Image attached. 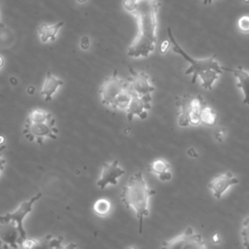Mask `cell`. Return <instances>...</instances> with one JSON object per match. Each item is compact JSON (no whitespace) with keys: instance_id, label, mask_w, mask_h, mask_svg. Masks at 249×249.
Here are the masks:
<instances>
[{"instance_id":"1","label":"cell","mask_w":249,"mask_h":249,"mask_svg":"<svg viewBox=\"0 0 249 249\" xmlns=\"http://www.w3.org/2000/svg\"><path fill=\"white\" fill-rule=\"evenodd\" d=\"M123 7L136 18L138 23V32L127 49V55L132 58L149 56L157 45L159 1L124 0Z\"/></svg>"},{"instance_id":"2","label":"cell","mask_w":249,"mask_h":249,"mask_svg":"<svg viewBox=\"0 0 249 249\" xmlns=\"http://www.w3.org/2000/svg\"><path fill=\"white\" fill-rule=\"evenodd\" d=\"M167 34L172 46V51L182 56L189 63V67L186 69L185 74L192 76L193 84L196 83V80H199L200 85L203 89L211 90L215 82L219 79L223 72L229 69L225 68L219 63V61L216 59L215 54L205 58L192 57L177 43L169 27L167 28Z\"/></svg>"},{"instance_id":"3","label":"cell","mask_w":249,"mask_h":249,"mask_svg":"<svg viewBox=\"0 0 249 249\" xmlns=\"http://www.w3.org/2000/svg\"><path fill=\"white\" fill-rule=\"evenodd\" d=\"M154 193L149 188L142 171L133 173L123 189L121 198L127 208L134 211L138 219L139 233L142 232L144 219L149 216V200Z\"/></svg>"},{"instance_id":"4","label":"cell","mask_w":249,"mask_h":249,"mask_svg":"<svg viewBox=\"0 0 249 249\" xmlns=\"http://www.w3.org/2000/svg\"><path fill=\"white\" fill-rule=\"evenodd\" d=\"M22 132L25 139L29 142L42 144L46 138L55 140L58 128L55 125L53 116L50 112L41 108H35L28 113Z\"/></svg>"},{"instance_id":"5","label":"cell","mask_w":249,"mask_h":249,"mask_svg":"<svg viewBox=\"0 0 249 249\" xmlns=\"http://www.w3.org/2000/svg\"><path fill=\"white\" fill-rule=\"evenodd\" d=\"M206 103L200 95H183L176 101L178 109L177 124L179 126L198 125L201 110Z\"/></svg>"},{"instance_id":"6","label":"cell","mask_w":249,"mask_h":249,"mask_svg":"<svg viewBox=\"0 0 249 249\" xmlns=\"http://www.w3.org/2000/svg\"><path fill=\"white\" fill-rule=\"evenodd\" d=\"M162 248H207L202 235L196 232L192 227H187L180 234L165 240L161 244Z\"/></svg>"},{"instance_id":"7","label":"cell","mask_w":249,"mask_h":249,"mask_svg":"<svg viewBox=\"0 0 249 249\" xmlns=\"http://www.w3.org/2000/svg\"><path fill=\"white\" fill-rule=\"evenodd\" d=\"M127 87L126 80H124L122 77L118 75L117 71H114L101 85L99 93L101 103L111 108L115 99L119 96V94Z\"/></svg>"},{"instance_id":"8","label":"cell","mask_w":249,"mask_h":249,"mask_svg":"<svg viewBox=\"0 0 249 249\" xmlns=\"http://www.w3.org/2000/svg\"><path fill=\"white\" fill-rule=\"evenodd\" d=\"M26 237L15 221L0 219V244L5 247L18 248Z\"/></svg>"},{"instance_id":"9","label":"cell","mask_w":249,"mask_h":249,"mask_svg":"<svg viewBox=\"0 0 249 249\" xmlns=\"http://www.w3.org/2000/svg\"><path fill=\"white\" fill-rule=\"evenodd\" d=\"M129 90L137 95L152 97L155 86L150 76L145 72H136L130 68V77L126 80Z\"/></svg>"},{"instance_id":"10","label":"cell","mask_w":249,"mask_h":249,"mask_svg":"<svg viewBox=\"0 0 249 249\" xmlns=\"http://www.w3.org/2000/svg\"><path fill=\"white\" fill-rule=\"evenodd\" d=\"M42 196V194L41 193H38L36 195H34L33 196H31L29 199H26L24 201H22L14 211L12 212H7L3 215H0V219H5V220H13L15 221L20 231L22 232V234L24 236H27L26 234V231L24 230V227H23V220L25 219V217L31 212L32 210V206L33 204L38 200L40 199Z\"/></svg>"},{"instance_id":"11","label":"cell","mask_w":249,"mask_h":249,"mask_svg":"<svg viewBox=\"0 0 249 249\" xmlns=\"http://www.w3.org/2000/svg\"><path fill=\"white\" fill-rule=\"evenodd\" d=\"M125 173L124 169L122 168L119 164L118 160H111L109 162H105L102 165L101 172L99 175V178L97 179L96 185L101 190L105 189L108 185H117L118 180L120 177H122Z\"/></svg>"},{"instance_id":"12","label":"cell","mask_w":249,"mask_h":249,"mask_svg":"<svg viewBox=\"0 0 249 249\" xmlns=\"http://www.w3.org/2000/svg\"><path fill=\"white\" fill-rule=\"evenodd\" d=\"M152 107V97H144L131 92L129 104L125 110L126 119L132 121L134 117L144 120L148 116V112Z\"/></svg>"},{"instance_id":"13","label":"cell","mask_w":249,"mask_h":249,"mask_svg":"<svg viewBox=\"0 0 249 249\" xmlns=\"http://www.w3.org/2000/svg\"><path fill=\"white\" fill-rule=\"evenodd\" d=\"M238 183V179L230 171L221 173L215 176L208 184V188L211 191L213 196L217 199L222 198L226 191Z\"/></svg>"},{"instance_id":"14","label":"cell","mask_w":249,"mask_h":249,"mask_svg":"<svg viewBox=\"0 0 249 249\" xmlns=\"http://www.w3.org/2000/svg\"><path fill=\"white\" fill-rule=\"evenodd\" d=\"M63 85V81L52 74L50 71L46 73L45 81L43 84V87L41 89V94L44 96L45 101L49 102L53 99L54 93L56 90Z\"/></svg>"},{"instance_id":"15","label":"cell","mask_w":249,"mask_h":249,"mask_svg":"<svg viewBox=\"0 0 249 249\" xmlns=\"http://www.w3.org/2000/svg\"><path fill=\"white\" fill-rule=\"evenodd\" d=\"M232 72L236 80V87L241 90L243 94V103L249 105V71L242 67L235 69H230Z\"/></svg>"},{"instance_id":"16","label":"cell","mask_w":249,"mask_h":249,"mask_svg":"<svg viewBox=\"0 0 249 249\" xmlns=\"http://www.w3.org/2000/svg\"><path fill=\"white\" fill-rule=\"evenodd\" d=\"M63 21H58L53 24L42 23L37 28V33L41 43L53 42L56 39L59 29L62 27Z\"/></svg>"},{"instance_id":"17","label":"cell","mask_w":249,"mask_h":249,"mask_svg":"<svg viewBox=\"0 0 249 249\" xmlns=\"http://www.w3.org/2000/svg\"><path fill=\"white\" fill-rule=\"evenodd\" d=\"M150 171L155 174L160 181L167 182L171 179L172 174L170 171L169 163L163 159H157L150 164Z\"/></svg>"},{"instance_id":"18","label":"cell","mask_w":249,"mask_h":249,"mask_svg":"<svg viewBox=\"0 0 249 249\" xmlns=\"http://www.w3.org/2000/svg\"><path fill=\"white\" fill-rule=\"evenodd\" d=\"M130 98H131V91L129 90V89L126 87V89H124L120 94L119 96L115 99L111 109H114V110H122V111H124L126 110L128 104H129V101H130Z\"/></svg>"},{"instance_id":"19","label":"cell","mask_w":249,"mask_h":249,"mask_svg":"<svg viewBox=\"0 0 249 249\" xmlns=\"http://www.w3.org/2000/svg\"><path fill=\"white\" fill-rule=\"evenodd\" d=\"M200 122L206 125H214L217 122V114L213 108L209 107L207 104L201 110Z\"/></svg>"},{"instance_id":"20","label":"cell","mask_w":249,"mask_h":249,"mask_svg":"<svg viewBox=\"0 0 249 249\" xmlns=\"http://www.w3.org/2000/svg\"><path fill=\"white\" fill-rule=\"evenodd\" d=\"M111 210V202L106 198H99L93 204V211L100 217H105Z\"/></svg>"},{"instance_id":"21","label":"cell","mask_w":249,"mask_h":249,"mask_svg":"<svg viewBox=\"0 0 249 249\" xmlns=\"http://www.w3.org/2000/svg\"><path fill=\"white\" fill-rule=\"evenodd\" d=\"M241 240L242 245L249 249V216L246 217L241 227Z\"/></svg>"},{"instance_id":"22","label":"cell","mask_w":249,"mask_h":249,"mask_svg":"<svg viewBox=\"0 0 249 249\" xmlns=\"http://www.w3.org/2000/svg\"><path fill=\"white\" fill-rule=\"evenodd\" d=\"M238 29L243 33H249V16H242L237 21Z\"/></svg>"},{"instance_id":"23","label":"cell","mask_w":249,"mask_h":249,"mask_svg":"<svg viewBox=\"0 0 249 249\" xmlns=\"http://www.w3.org/2000/svg\"><path fill=\"white\" fill-rule=\"evenodd\" d=\"M90 46V41H89V38L88 36H83L81 39H80V47L81 49L83 50H88Z\"/></svg>"},{"instance_id":"24","label":"cell","mask_w":249,"mask_h":249,"mask_svg":"<svg viewBox=\"0 0 249 249\" xmlns=\"http://www.w3.org/2000/svg\"><path fill=\"white\" fill-rule=\"evenodd\" d=\"M5 148H6V145H5V144H2V145L0 146V176H1L2 171L4 170L5 162H6L5 158H4V157H3V155H2V152L5 150Z\"/></svg>"},{"instance_id":"25","label":"cell","mask_w":249,"mask_h":249,"mask_svg":"<svg viewBox=\"0 0 249 249\" xmlns=\"http://www.w3.org/2000/svg\"><path fill=\"white\" fill-rule=\"evenodd\" d=\"M226 137V130L225 129H219L216 131L215 133V138L219 141V142H222Z\"/></svg>"},{"instance_id":"26","label":"cell","mask_w":249,"mask_h":249,"mask_svg":"<svg viewBox=\"0 0 249 249\" xmlns=\"http://www.w3.org/2000/svg\"><path fill=\"white\" fill-rule=\"evenodd\" d=\"M170 40H166V41H163L162 43H161V45H160V53H166L167 52V50L169 49V47H170Z\"/></svg>"},{"instance_id":"27","label":"cell","mask_w":249,"mask_h":249,"mask_svg":"<svg viewBox=\"0 0 249 249\" xmlns=\"http://www.w3.org/2000/svg\"><path fill=\"white\" fill-rule=\"evenodd\" d=\"M212 241H213V243H219V242H220V235H219L218 233L213 234V236H212Z\"/></svg>"},{"instance_id":"28","label":"cell","mask_w":249,"mask_h":249,"mask_svg":"<svg viewBox=\"0 0 249 249\" xmlns=\"http://www.w3.org/2000/svg\"><path fill=\"white\" fill-rule=\"evenodd\" d=\"M188 155L190 156V157H195V158H196L197 157V154L196 153V151L193 149V148H191L189 151H188Z\"/></svg>"},{"instance_id":"29","label":"cell","mask_w":249,"mask_h":249,"mask_svg":"<svg viewBox=\"0 0 249 249\" xmlns=\"http://www.w3.org/2000/svg\"><path fill=\"white\" fill-rule=\"evenodd\" d=\"M213 1H216V0H202V2H203V4H204V5L211 4Z\"/></svg>"},{"instance_id":"30","label":"cell","mask_w":249,"mask_h":249,"mask_svg":"<svg viewBox=\"0 0 249 249\" xmlns=\"http://www.w3.org/2000/svg\"><path fill=\"white\" fill-rule=\"evenodd\" d=\"M3 64H4V59H3V57L0 55V69L2 68Z\"/></svg>"},{"instance_id":"31","label":"cell","mask_w":249,"mask_h":249,"mask_svg":"<svg viewBox=\"0 0 249 249\" xmlns=\"http://www.w3.org/2000/svg\"><path fill=\"white\" fill-rule=\"evenodd\" d=\"M2 27H4V23L1 21V19H0V28H2Z\"/></svg>"},{"instance_id":"32","label":"cell","mask_w":249,"mask_h":249,"mask_svg":"<svg viewBox=\"0 0 249 249\" xmlns=\"http://www.w3.org/2000/svg\"><path fill=\"white\" fill-rule=\"evenodd\" d=\"M79 3H85L87 0H77Z\"/></svg>"},{"instance_id":"33","label":"cell","mask_w":249,"mask_h":249,"mask_svg":"<svg viewBox=\"0 0 249 249\" xmlns=\"http://www.w3.org/2000/svg\"><path fill=\"white\" fill-rule=\"evenodd\" d=\"M243 2L246 3V4H248V3H249V0H243Z\"/></svg>"}]
</instances>
